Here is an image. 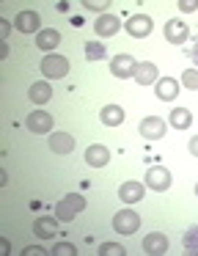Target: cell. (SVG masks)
Listing matches in <instances>:
<instances>
[{"label": "cell", "instance_id": "4", "mask_svg": "<svg viewBox=\"0 0 198 256\" xmlns=\"http://www.w3.org/2000/svg\"><path fill=\"white\" fill-rule=\"evenodd\" d=\"M143 184H146L148 190H157V193H162V190L170 188V171L162 166H152L146 171V176H143Z\"/></svg>", "mask_w": 198, "mask_h": 256}, {"label": "cell", "instance_id": "21", "mask_svg": "<svg viewBox=\"0 0 198 256\" xmlns=\"http://www.w3.org/2000/svg\"><path fill=\"white\" fill-rule=\"evenodd\" d=\"M99 118H102L104 127H118V124L124 122V108H118V105H104L102 110H99Z\"/></svg>", "mask_w": 198, "mask_h": 256}, {"label": "cell", "instance_id": "17", "mask_svg": "<svg viewBox=\"0 0 198 256\" xmlns=\"http://www.w3.org/2000/svg\"><path fill=\"white\" fill-rule=\"evenodd\" d=\"M179 86L182 83H176L174 78H160L157 83H154V91H157V96L162 102H170V100H176V96H179Z\"/></svg>", "mask_w": 198, "mask_h": 256}, {"label": "cell", "instance_id": "31", "mask_svg": "<svg viewBox=\"0 0 198 256\" xmlns=\"http://www.w3.org/2000/svg\"><path fill=\"white\" fill-rule=\"evenodd\" d=\"M190 154L198 157V135H196V138H190Z\"/></svg>", "mask_w": 198, "mask_h": 256}, {"label": "cell", "instance_id": "33", "mask_svg": "<svg viewBox=\"0 0 198 256\" xmlns=\"http://www.w3.org/2000/svg\"><path fill=\"white\" fill-rule=\"evenodd\" d=\"M192 61H196V69H198V39H196V44H192Z\"/></svg>", "mask_w": 198, "mask_h": 256}, {"label": "cell", "instance_id": "1", "mask_svg": "<svg viewBox=\"0 0 198 256\" xmlns=\"http://www.w3.org/2000/svg\"><path fill=\"white\" fill-rule=\"evenodd\" d=\"M82 210H86V196L69 193V196H64V198L55 204V218H58V220H64V223H69V220H74Z\"/></svg>", "mask_w": 198, "mask_h": 256}, {"label": "cell", "instance_id": "3", "mask_svg": "<svg viewBox=\"0 0 198 256\" xmlns=\"http://www.w3.org/2000/svg\"><path fill=\"white\" fill-rule=\"evenodd\" d=\"M140 228V215L135 210H121L113 215V232L116 234H135Z\"/></svg>", "mask_w": 198, "mask_h": 256}, {"label": "cell", "instance_id": "13", "mask_svg": "<svg viewBox=\"0 0 198 256\" xmlns=\"http://www.w3.org/2000/svg\"><path fill=\"white\" fill-rule=\"evenodd\" d=\"M33 234L36 240H52L58 234V218H36L33 220Z\"/></svg>", "mask_w": 198, "mask_h": 256}, {"label": "cell", "instance_id": "23", "mask_svg": "<svg viewBox=\"0 0 198 256\" xmlns=\"http://www.w3.org/2000/svg\"><path fill=\"white\" fill-rule=\"evenodd\" d=\"M86 58L88 61H104L108 50H104L102 42H86Z\"/></svg>", "mask_w": 198, "mask_h": 256}, {"label": "cell", "instance_id": "19", "mask_svg": "<svg viewBox=\"0 0 198 256\" xmlns=\"http://www.w3.org/2000/svg\"><path fill=\"white\" fill-rule=\"evenodd\" d=\"M132 78H135L140 86H154V83L160 80V78H157V64H152V61H140Z\"/></svg>", "mask_w": 198, "mask_h": 256}, {"label": "cell", "instance_id": "20", "mask_svg": "<svg viewBox=\"0 0 198 256\" xmlns=\"http://www.w3.org/2000/svg\"><path fill=\"white\" fill-rule=\"evenodd\" d=\"M50 96H52V86L50 83H33L30 88H28V100L33 102V105H47L50 102Z\"/></svg>", "mask_w": 198, "mask_h": 256}, {"label": "cell", "instance_id": "12", "mask_svg": "<svg viewBox=\"0 0 198 256\" xmlns=\"http://www.w3.org/2000/svg\"><path fill=\"white\" fill-rule=\"evenodd\" d=\"M50 152L55 154H72L74 152V138L69 132H50Z\"/></svg>", "mask_w": 198, "mask_h": 256}, {"label": "cell", "instance_id": "27", "mask_svg": "<svg viewBox=\"0 0 198 256\" xmlns=\"http://www.w3.org/2000/svg\"><path fill=\"white\" fill-rule=\"evenodd\" d=\"M77 254V248L72 242H55V248H52V256H74Z\"/></svg>", "mask_w": 198, "mask_h": 256}, {"label": "cell", "instance_id": "32", "mask_svg": "<svg viewBox=\"0 0 198 256\" xmlns=\"http://www.w3.org/2000/svg\"><path fill=\"white\" fill-rule=\"evenodd\" d=\"M0 25H3V42H6V36H8V30H11V25L6 22V20H0Z\"/></svg>", "mask_w": 198, "mask_h": 256}, {"label": "cell", "instance_id": "15", "mask_svg": "<svg viewBox=\"0 0 198 256\" xmlns=\"http://www.w3.org/2000/svg\"><path fill=\"white\" fill-rule=\"evenodd\" d=\"M118 28H121V20L113 17L110 12L99 14V20L94 22V30H96L99 36H116V34H118Z\"/></svg>", "mask_w": 198, "mask_h": 256}, {"label": "cell", "instance_id": "26", "mask_svg": "<svg viewBox=\"0 0 198 256\" xmlns=\"http://www.w3.org/2000/svg\"><path fill=\"white\" fill-rule=\"evenodd\" d=\"M99 254L102 256H124L126 250H124V245H118V242H104V245H99Z\"/></svg>", "mask_w": 198, "mask_h": 256}, {"label": "cell", "instance_id": "34", "mask_svg": "<svg viewBox=\"0 0 198 256\" xmlns=\"http://www.w3.org/2000/svg\"><path fill=\"white\" fill-rule=\"evenodd\" d=\"M196 196H198V184H196Z\"/></svg>", "mask_w": 198, "mask_h": 256}, {"label": "cell", "instance_id": "25", "mask_svg": "<svg viewBox=\"0 0 198 256\" xmlns=\"http://www.w3.org/2000/svg\"><path fill=\"white\" fill-rule=\"evenodd\" d=\"M179 83L184 86V88H190V91H198V69H184Z\"/></svg>", "mask_w": 198, "mask_h": 256}, {"label": "cell", "instance_id": "5", "mask_svg": "<svg viewBox=\"0 0 198 256\" xmlns=\"http://www.w3.org/2000/svg\"><path fill=\"white\" fill-rule=\"evenodd\" d=\"M25 130H30L33 135H50V132H52V116H50V113H44V110L28 113Z\"/></svg>", "mask_w": 198, "mask_h": 256}, {"label": "cell", "instance_id": "24", "mask_svg": "<svg viewBox=\"0 0 198 256\" xmlns=\"http://www.w3.org/2000/svg\"><path fill=\"white\" fill-rule=\"evenodd\" d=\"M182 240H184V250H187V254H198V223L187 228Z\"/></svg>", "mask_w": 198, "mask_h": 256}, {"label": "cell", "instance_id": "14", "mask_svg": "<svg viewBox=\"0 0 198 256\" xmlns=\"http://www.w3.org/2000/svg\"><path fill=\"white\" fill-rule=\"evenodd\" d=\"M86 162L91 168H104L110 162V149H108V146H102V144L88 146V149H86Z\"/></svg>", "mask_w": 198, "mask_h": 256}, {"label": "cell", "instance_id": "11", "mask_svg": "<svg viewBox=\"0 0 198 256\" xmlns=\"http://www.w3.org/2000/svg\"><path fill=\"white\" fill-rule=\"evenodd\" d=\"M143 250H146L148 256H160L168 250V237H165L162 232H148L146 237H143Z\"/></svg>", "mask_w": 198, "mask_h": 256}, {"label": "cell", "instance_id": "7", "mask_svg": "<svg viewBox=\"0 0 198 256\" xmlns=\"http://www.w3.org/2000/svg\"><path fill=\"white\" fill-rule=\"evenodd\" d=\"M124 28H126V34H130L132 39H146V36L152 34L154 22H152V17H146V14H135V17L126 20Z\"/></svg>", "mask_w": 198, "mask_h": 256}, {"label": "cell", "instance_id": "8", "mask_svg": "<svg viewBox=\"0 0 198 256\" xmlns=\"http://www.w3.org/2000/svg\"><path fill=\"white\" fill-rule=\"evenodd\" d=\"M162 34H165V42H170V44H184L187 42V36H190V30H187V25L182 22V20H168L165 22V28H162Z\"/></svg>", "mask_w": 198, "mask_h": 256}, {"label": "cell", "instance_id": "10", "mask_svg": "<svg viewBox=\"0 0 198 256\" xmlns=\"http://www.w3.org/2000/svg\"><path fill=\"white\" fill-rule=\"evenodd\" d=\"M14 28L20 34H38L42 30V17L36 12H20L14 17Z\"/></svg>", "mask_w": 198, "mask_h": 256}, {"label": "cell", "instance_id": "2", "mask_svg": "<svg viewBox=\"0 0 198 256\" xmlns=\"http://www.w3.org/2000/svg\"><path fill=\"white\" fill-rule=\"evenodd\" d=\"M42 74L50 80H60L69 74V58L66 56H55V52H50V56H44L42 61Z\"/></svg>", "mask_w": 198, "mask_h": 256}, {"label": "cell", "instance_id": "22", "mask_svg": "<svg viewBox=\"0 0 198 256\" xmlns=\"http://www.w3.org/2000/svg\"><path fill=\"white\" fill-rule=\"evenodd\" d=\"M168 122H170V127H176V130H187L192 124V113L187 110V108H174Z\"/></svg>", "mask_w": 198, "mask_h": 256}, {"label": "cell", "instance_id": "29", "mask_svg": "<svg viewBox=\"0 0 198 256\" xmlns=\"http://www.w3.org/2000/svg\"><path fill=\"white\" fill-rule=\"evenodd\" d=\"M198 0H179V12H196Z\"/></svg>", "mask_w": 198, "mask_h": 256}, {"label": "cell", "instance_id": "9", "mask_svg": "<svg viewBox=\"0 0 198 256\" xmlns=\"http://www.w3.org/2000/svg\"><path fill=\"white\" fill-rule=\"evenodd\" d=\"M138 130H140V135H143L146 140H160V138H165V122H162L160 116H146Z\"/></svg>", "mask_w": 198, "mask_h": 256}, {"label": "cell", "instance_id": "28", "mask_svg": "<svg viewBox=\"0 0 198 256\" xmlns=\"http://www.w3.org/2000/svg\"><path fill=\"white\" fill-rule=\"evenodd\" d=\"M44 256V248L42 245H28V248H22V256Z\"/></svg>", "mask_w": 198, "mask_h": 256}, {"label": "cell", "instance_id": "16", "mask_svg": "<svg viewBox=\"0 0 198 256\" xmlns=\"http://www.w3.org/2000/svg\"><path fill=\"white\" fill-rule=\"evenodd\" d=\"M143 193H146V184H140V182H124L118 188V198L124 204H138L143 198Z\"/></svg>", "mask_w": 198, "mask_h": 256}, {"label": "cell", "instance_id": "18", "mask_svg": "<svg viewBox=\"0 0 198 256\" xmlns=\"http://www.w3.org/2000/svg\"><path fill=\"white\" fill-rule=\"evenodd\" d=\"M58 44H60V34L55 28H44V30H38V34H36V47L42 52H52Z\"/></svg>", "mask_w": 198, "mask_h": 256}, {"label": "cell", "instance_id": "6", "mask_svg": "<svg viewBox=\"0 0 198 256\" xmlns=\"http://www.w3.org/2000/svg\"><path fill=\"white\" fill-rule=\"evenodd\" d=\"M138 69V61L132 56H126V52H118V56L110 58V72H113V78H132Z\"/></svg>", "mask_w": 198, "mask_h": 256}, {"label": "cell", "instance_id": "30", "mask_svg": "<svg viewBox=\"0 0 198 256\" xmlns=\"http://www.w3.org/2000/svg\"><path fill=\"white\" fill-rule=\"evenodd\" d=\"M82 6H86L88 12H102V14H104V8H108V3H91V0H86Z\"/></svg>", "mask_w": 198, "mask_h": 256}]
</instances>
